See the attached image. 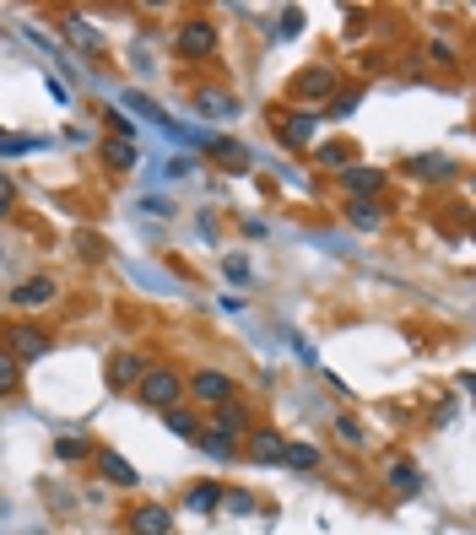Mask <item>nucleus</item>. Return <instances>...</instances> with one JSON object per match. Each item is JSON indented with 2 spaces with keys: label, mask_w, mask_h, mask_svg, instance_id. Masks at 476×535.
Masks as SVG:
<instances>
[{
  "label": "nucleus",
  "mask_w": 476,
  "mask_h": 535,
  "mask_svg": "<svg viewBox=\"0 0 476 535\" xmlns=\"http://www.w3.org/2000/svg\"><path fill=\"white\" fill-rule=\"evenodd\" d=\"M222 49V28L211 17H201V11H190V17L174 28V55L179 60H190V65H201V60H211Z\"/></svg>",
  "instance_id": "1"
},
{
  "label": "nucleus",
  "mask_w": 476,
  "mask_h": 535,
  "mask_svg": "<svg viewBox=\"0 0 476 535\" xmlns=\"http://www.w3.org/2000/svg\"><path fill=\"white\" fill-rule=\"evenodd\" d=\"M136 400L147 411H174L179 400H184V379H179V368H168V363H147V373L136 379Z\"/></svg>",
  "instance_id": "2"
},
{
  "label": "nucleus",
  "mask_w": 476,
  "mask_h": 535,
  "mask_svg": "<svg viewBox=\"0 0 476 535\" xmlns=\"http://www.w3.org/2000/svg\"><path fill=\"white\" fill-rule=\"evenodd\" d=\"M0 352H11L22 368L38 363V357H49L55 352V336H49L44 325H28V319H11L6 325V336H0Z\"/></svg>",
  "instance_id": "3"
},
{
  "label": "nucleus",
  "mask_w": 476,
  "mask_h": 535,
  "mask_svg": "<svg viewBox=\"0 0 476 535\" xmlns=\"http://www.w3.org/2000/svg\"><path fill=\"white\" fill-rule=\"evenodd\" d=\"M184 395H195L201 406H228L233 400V373H222V368H195L190 379H184Z\"/></svg>",
  "instance_id": "4"
},
{
  "label": "nucleus",
  "mask_w": 476,
  "mask_h": 535,
  "mask_svg": "<svg viewBox=\"0 0 476 535\" xmlns=\"http://www.w3.org/2000/svg\"><path fill=\"white\" fill-rule=\"evenodd\" d=\"M55 298H60V282H55V276H44V271L22 276V282L6 292V303H11V309H49Z\"/></svg>",
  "instance_id": "5"
},
{
  "label": "nucleus",
  "mask_w": 476,
  "mask_h": 535,
  "mask_svg": "<svg viewBox=\"0 0 476 535\" xmlns=\"http://www.w3.org/2000/svg\"><path fill=\"white\" fill-rule=\"evenodd\" d=\"M125 530L130 535H174V514L163 503H136L125 514Z\"/></svg>",
  "instance_id": "6"
},
{
  "label": "nucleus",
  "mask_w": 476,
  "mask_h": 535,
  "mask_svg": "<svg viewBox=\"0 0 476 535\" xmlns=\"http://www.w3.org/2000/svg\"><path fill=\"white\" fill-rule=\"evenodd\" d=\"M385 184H390V173L385 168H347L341 173V190H347V200H374V195H385Z\"/></svg>",
  "instance_id": "7"
},
{
  "label": "nucleus",
  "mask_w": 476,
  "mask_h": 535,
  "mask_svg": "<svg viewBox=\"0 0 476 535\" xmlns=\"http://www.w3.org/2000/svg\"><path fill=\"white\" fill-rule=\"evenodd\" d=\"M330 92H336V71H330V65H309V71L293 76V98H298V103L330 98Z\"/></svg>",
  "instance_id": "8"
},
{
  "label": "nucleus",
  "mask_w": 476,
  "mask_h": 535,
  "mask_svg": "<svg viewBox=\"0 0 476 535\" xmlns=\"http://www.w3.org/2000/svg\"><path fill=\"white\" fill-rule=\"evenodd\" d=\"M92 460H98V476L103 481H109V487H130V492H136V465H130L125 460V454H114V449H92Z\"/></svg>",
  "instance_id": "9"
},
{
  "label": "nucleus",
  "mask_w": 476,
  "mask_h": 535,
  "mask_svg": "<svg viewBox=\"0 0 476 535\" xmlns=\"http://www.w3.org/2000/svg\"><path fill=\"white\" fill-rule=\"evenodd\" d=\"M60 33L71 38V44L82 49V55H98V49H103V33L92 28V22L82 17V11H60Z\"/></svg>",
  "instance_id": "10"
},
{
  "label": "nucleus",
  "mask_w": 476,
  "mask_h": 535,
  "mask_svg": "<svg viewBox=\"0 0 476 535\" xmlns=\"http://www.w3.org/2000/svg\"><path fill=\"white\" fill-rule=\"evenodd\" d=\"M282 449H287L282 433H271V427H255V433H249V444H244V460H255V465H282Z\"/></svg>",
  "instance_id": "11"
},
{
  "label": "nucleus",
  "mask_w": 476,
  "mask_h": 535,
  "mask_svg": "<svg viewBox=\"0 0 476 535\" xmlns=\"http://www.w3.org/2000/svg\"><path fill=\"white\" fill-rule=\"evenodd\" d=\"M98 157H103V168H109V173H130V168L141 163V146H136V141H119V136H109V141L98 146Z\"/></svg>",
  "instance_id": "12"
},
{
  "label": "nucleus",
  "mask_w": 476,
  "mask_h": 535,
  "mask_svg": "<svg viewBox=\"0 0 476 535\" xmlns=\"http://www.w3.org/2000/svg\"><path fill=\"white\" fill-rule=\"evenodd\" d=\"M141 373H147V363H141L136 352H114L109 357V390H136Z\"/></svg>",
  "instance_id": "13"
},
{
  "label": "nucleus",
  "mask_w": 476,
  "mask_h": 535,
  "mask_svg": "<svg viewBox=\"0 0 476 535\" xmlns=\"http://www.w3.org/2000/svg\"><path fill=\"white\" fill-rule=\"evenodd\" d=\"M401 173H412V179H433V184H444V179H455L460 168L449 163V157H428V152H422V157H406Z\"/></svg>",
  "instance_id": "14"
},
{
  "label": "nucleus",
  "mask_w": 476,
  "mask_h": 535,
  "mask_svg": "<svg viewBox=\"0 0 476 535\" xmlns=\"http://www.w3.org/2000/svg\"><path fill=\"white\" fill-rule=\"evenodd\" d=\"M314 163H320L325 173H347V168H357V141H325L320 152H314Z\"/></svg>",
  "instance_id": "15"
},
{
  "label": "nucleus",
  "mask_w": 476,
  "mask_h": 535,
  "mask_svg": "<svg viewBox=\"0 0 476 535\" xmlns=\"http://www.w3.org/2000/svg\"><path fill=\"white\" fill-rule=\"evenodd\" d=\"M314 130H320V114H309V109H298V114L282 119V141H287V146H309Z\"/></svg>",
  "instance_id": "16"
},
{
  "label": "nucleus",
  "mask_w": 476,
  "mask_h": 535,
  "mask_svg": "<svg viewBox=\"0 0 476 535\" xmlns=\"http://www.w3.org/2000/svg\"><path fill=\"white\" fill-rule=\"evenodd\" d=\"M195 109H201L206 119H233V114H238V98H233V92L206 87V92H195Z\"/></svg>",
  "instance_id": "17"
},
{
  "label": "nucleus",
  "mask_w": 476,
  "mask_h": 535,
  "mask_svg": "<svg viewBox=\"0 0 476 535\" xmlns=\"http://www.w3.org/2000/svg\"><path fill=\"white\" fill-rule=\"evenodd\" d=\"M125 109H136L141 119H152V125H157V130H168V136H184V130H179V125H174V119H168L163 109H157V103L147 98V92H125Z\"/></svg>",
  "instance_id": "18"
},
{
  "label": "nucleus",
  "mask_w": 476,
  "mask_h": 535,
  "mask_svg": "<svg viewBox=\"0 0 476 535\" xmlns=\"http://www.w3.org/2000/svg\"><path fill=\"white\" fill-rule=\"evenodd\" d=\"M184 508H190V514H217V508H222V487H217V481H195V487L184 492Z\"/></svg>",
  "instance_id": "19"
},
{
  "label": "nucleus",
  "mask_w": 476,
  "mask_h": 535,
  "mask_svg": "<svg viewBox=\"0 0 476 535\" xmlns=\"http://www.w3.org/2000/svg\"><path fill=\"white\" fill-rule=\"evenodd\" d=\"M385 481H390V492H401V498H417V492H422V471L412 460H395Z\"/></svg>",
  "instance_id": "20"
},
{
  "label": "nucleus",
  "mask_w": 476,
  "mask_h": 535,
  "mask_svg": "<svg viewBox=\"0 0 476 535\" xmlns=\"http://www.w3.org/2000/svg\"><path fill=\"white\" fill-rule=\"evenodd\" d=\"M211 417H217V433H222V438H233V433H244V427H249V406L228 400V406H217Z\"/></svg>",
  "instance_id": "21"
},
{
  "label": "nucleus",
  "mask_w": 476,
  "mask_h": 535,
  "mask_svg": "<svg viewBox=\"0 0 476 535\" xmlns=\"http://www.w3.org/2000/svg\"><path fill=\"white\" fill-rule=\"evenodd\" d=\"M347 222H357V227H385V206L379 200H347Z\"/></svg>",
  "instance_id": "22"
},
{
  "label": "nucleus",
  "mask_w": 476,
  "mask_h": 535,
  "mask_svg": "<svg viewBox=\"0 0 476 535\" xmlns=\"http://www.w3.org/2000/svg\"><path fill=\"white\" fill-rule=\"evenodd\" d=\"M211 157H217L228 173H249V152L238 141H211Z\"/></svg>",
  "instance_id": "23"
},
{
  "label": "nucleus",
  "mask_w": 476,
  "mask_h": 535,
  "mask_svg": "<svg viewBox=\"0 0 476 535\" xmlns=\"http://www.w3.org/2000/svg\"><path fill=\"white\" fill-rule=\"evenodd\" d=\"M282 465H287V471H314V465H320V449H314V444H287Z\"/></svg>",
  "instance_id": "24"
},
{
  "label": "nucleus",
  "mask_w": 476,
  "mask_h": 535,
  "mask_svg": "<svg viewBox=\"0 0 476 535\" xmlns=\"http://www.w3.org/2000/svg\"><path fill=\"white\" fill-rule=\"evenodd\" d=\"M163 422H168V433H179V438H201V422H195V411H163Z\"/></svg>",
  "instance_id": "25"
},
{
  "label": "nucleus",
  "mask_w": 476,
  "mask_h": 535,
  "mask_svg": "<svg viewBox=\"0 0 476 535\" xmlns=\"http://www.w3.org/2000/svg\"><path fill=\"white\" fill-rule=\"evenodd\" d=\"M28 152H44V141L38 136H6V130H0V157H28Z\"/></svg>",
  "instance_id": "26"
},
{
  "label": "nucleus",
  "mask_w": 476,
  "mask_h": 535,
  "mask_svg": "<svg viewBox=\"0 0 476 535\" xmlns=\"http://www.w3.org/2000/svg\"><path fill=\"white\" fill-rule=\"evenodd\" d=\"M22 390V363L11 352H0V395H17Z\"/></svg>",
  "instance_id": "27"
},
{
  "label": "nucleus",
  "mask_w": 476,
  "mask_h": 535,
  "mask_svg": "<svg viewBox=\"0 0 476 535\" xmlns=\"http://www.w3.org/2000/svg\"><path fill=\"white\" fill-rule=\"evenodd\" d=\"M201 454H211V460H238V444H233V438H222V433H206Z\"/></svg>",
  "instance_id": "28"
},
{
  "label": "nucleus",
  "mask_w": 476,
  "mask_h": 535,
  "mask_svg": "<svg viewBox=\"0 0 476 535\" xmlns=\"http://www.w3.org/2000/svg\"><path fill=\"white\" fill-rule=\"evenodd\" d=\"M87 454H92V444H87V438H60V444H55V460H65V465L87 460Z\"/></svg>",
  "instance_id": "29"
},
{
  "label": "nucleus",
  "mask_w": 476,
  "mask_h": 535,
  "mask_svg": "<svg viewBox=\"0 0 476 535\" xmlns=\"http://www.w3.org/2000/svg\"><path fill=\"white\" fill-rule=\"evenodd\" d=\"M357 103H363V92H357V87H352V92H330V109H325V114H330V119H347Z\"/></svg>",
  "instance_id": "30"
},
{
  "label": "nucleus",
  "mask_w": 476,
  "mask_h": 535,
  "mask_svg": "<svg viewBox=\"0 0 476 535\" xmlns=\"http://www.w3.org/2000/svg\"><path fill=\"white\" fill-rule=\"evenodd\" d=\"M336 438H341L347 449H363V427H357V417H347V411H341V417H336Z\"/></svg>",
  "instance_id": "31"
},
{
  "label": "nucleus",
  "mask_w": 476,
  "mask_h": 535,
  "mask_svg": "<svg viewBox=\"0 0 476 535\" xmlns=\"http://www.w3.org/2000/svg\"><path fill=\"white\" fill-rule=\"evenodd\" d=\"M428 60H433V65H444V71H455V65H460L455 44H439V38H433V44H428Z\"/></svg>",
  "instance_id": "32"
},
{
  "label": "nucleus",
  "mask_w": 476,
  "mask_h": 535,
  "mask_svg": "<svg viewBox=\"0 0 476 535\" xmlns=\"http://www.w3.org/2000/svg\"><path fill=\"white\" fill-rule=\"evenodd\" d=\"M222 498H228V514H255V492L233 487V492H222Z\"/></svg>",
  "instance_id": "33"
},
{
  "label": "nucleus",
  "mask_w": 476,
  "mask_h": 535,
  "mask_svg": "<svg viewBox=\"0 0 476 535\" xmlns=\"http://www.w3.org/2000/svg\"><path fill=\"white\" fill-rule=\"evenodd\" d=\"M222 276L244 287V282H249V260H244V254H228V260H222Z\"/></svg>",
  "instance_id": "34"
},
{
  "label": "nucleus",
  "mask_w": 476,
  "mask_h": 535,
  "mask_svg": "<svg viewBox=\"0 0 476 535\" xmlns=\"http://www.w3.org/2000/svg\"><path fill=\"white\" fill-rule=\"evenodd\" d=\"M11 211H17V184H11L6 173H0V222H6Z\"/></svg>",
  "instance_id": "35"
},
{
  "label": "nucleus",
  "mask_w": 476,
  "mask_h": 535,
  "mask_svg": "<svg viewBox=\"0 0 476 535\" xmlns=\"http://www.w3.org/2000/svg\"><path fill=\"white\" fill-rule=\"evenodd\" d=\"M82 238V254H92V260H103V238L98 233H76Z\"/></svg>",
  "instance_id": "36"
},
{
  "label": "nucleus",
  "mask_w": 476,
  "mask_h": 535,
  "mask_svg": "<svg viewBox=\"0 0 476 535\" xmlns=\"http://www.w3.org/2000/svg\"><path fill=\"white\" fill-rule=\"evenodd\" d=\"M49 98H55V103H71V92H65L60 76H49Z\"/></svg>",
  "instance_id": "37"
}]
</instances>
